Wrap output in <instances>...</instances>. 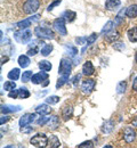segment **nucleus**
Instances as JSON below:
<instances>
[{
    "instance_id": "nucleus-20",
    "label": "nucleus",
    "mask_w": 137,
    "mask_h": 148,
    "mask_svg": "<svg viewBox=\"0 0 137 148\" xmlns=\"http://www.w3.org/2000/svg\"><path fill=\"white\" fill-rule=\"evenodd\" d=\"M17 62H19V65H20L22 69H25V67H28L29 65H30V58H29V56L26 55H21L19 57V59H17Z\"/></svg>"
},
{
    "instance_id": "nucleus-40",
    "label": "nucleus",
    "mask_w": 137,
    "mask_h": 148,
    "mask_svg": "<svg viewBox=\"0 0 137 148\" xmlns=\"http://www.w3.org/2000/svg\"><path fill=\"white\" fill-rule=\"evenodd\" d=\"M67 80H69V79L61 76V77L59 79V81H57V83H56V89H59L61 87H63V84H65V83L67 82Z\"/></svg>"
},
{
    "instance_id": "nucleus-48",
    "label": "nucleus",
    "mask_w": 137,
    "mask_h": 148,
    "mask_svg": "<svg viewBox=\"0 0 137 148\" xmlns=\"http://www.w3.org/2000/svg\"><path fill=\"white\" fill-rule=\"evenodd\" d=\"M133 89L137 91V76L135 77V80H134V83H133Z\"/></svg>"
},
{
    "instance_id": "nucleus-15",
    "label": "nucleus",
    "mask_w": 137,
    "mask_h": 148,
    "mask_svg": "<svg viewBox=\"0 0 137 148\" xmlns=\"http://www.w3.org/2000/svg\"><path fill=\"white\" fill-rule=\"evenodd\" d=\"M36 112L39 114V115H48L50 112H52V108H50V106H48L47 105V103L46 104H41L39 106H37L36 107Z\"/></svg>"
},
{
    "instance_id": "nucleus-28",
    "label": "nucleus",
    "mask_w": 137,
    "mask_h": 148,
    "mask_svg": "<svg viewBox=\"0 0 137 148\" xmlns=\"http://www.w3.org/2000/svg\"><path fill=\"white\" fill-rule=\"evenodd\" d=\"M104 37L106 39V41H109V42H114L118 38H119V32H118V31H111L110 33H107V34L104 36Z\"/></svg>"
},
{
    "instance_id": "nucleus-33",
    "label": "nucleus",
    "mask_w": 137,
    "mask_h": 148,
    "mask_svg": "<svg viewBox=\"0 0 137 148\" xmlns=\"http://www.w3.org/2000/svg\"><path fill=\"white\" fill-rule=\"evenodd\" d=\"M126 89H127V82L126 81H121V82H119L117 86V92L119 95H121V93H123L126 91Z\"/></svg>"
},
{
    "instance_id": "nucleus-2",
    "label": "nucleus",
    "mask_w": 137,
    "mask_h": 148,
    "mask_svg": "<svg viewBox=\"0 0 137 148\" xmlns=\"http://www.w3.org/2000/svg\"><path fill=\"white\" fill-rule=\"evenodd\" d=\"M34 36H37L40 39H48L53 40L55 38V33L53 30L48 27H41V26H36L34 27Z\"/></svg>"
},
{
    "instance_id": "nucleus-43",
    "label": "nucleus",
    "mask_w": 137,
    "mask_h": 148,
    "mask_svg": "<svg viewBox=\"0 0 137 148\" xmlns=\"http://www.w3.org/2000/svg\"><path fill=\"white\" fill-rule=\"evenodd\" d=\"M61 2H62V0H55V1H53V2H52L49 6H48L47 10H48V12H52V10H53V9H54L56 6H59Z\"/></svg>"
},
{
    "instance_id": "nucleus-42",
    "label": "nucleus",
    "mask_w": 137,
    "mask_h": 148,
    "mask_svg": "<svg viewBox=\"0 0 137 148\" xmlns=\"http://www.w3.org/2000/svg\"><path fill=\"white\" fill-rule=\"evenodd\" d=\"M21 132H23V133H32L34 129L32 128V127H28V125H25V127H21L20 129Z\"/></svg>"
},
{
    "instance_id": "nucleus-36",
    "label": "nucleus",
    "mask_w": 137,
    "mask_h": 148,
    "mask_svg": "<svg viewBox=\"0 0 137 148\" xmlns=\"http://www.w3.org/2000/svg\"><path fill=\"white\" fill-rule=\"evenodd\" d=\"M98 38V34L97 33H93L92 36H89V37L87 38V46H90V45H93L96 40H97Z\"/></svg>"
},
{
    "instance_id": "nucleus-41",
    "label": "nucleus",
    "mask_w": 137,
    "mask_h": 148,
    "mask_svg": "<svg viewBox=\"0 0 137 148\" xmlns=\"http://www.w3.org/2000/svg\"><path fill=\"white\" fill-rule=\"evenodd\" d=\"M79 148H85V147H88V148H93L94 147V144H93V141H90V140H88V141H85V143H81L80 145H78Z\"/></svg>"
},
{
    "instance_id": "nucleus-46",
    "label": "nucleus",
    "mask_w": 137,
    "mask_h": 148,
    "mask_svg": "<svg viewBox=\"0 0 137 148\" xmlns=\"http://www.w3.org/2000/svg\"><path fill=\"white\" fill-rule=\"evenodd\" d=\"M80 77H81V74H77V75H76V76L72 79V83H73V86H78Z\"/></svg>"
},
{
    "instance_id": "nucleus-32",
    "label": "nucleus",
    "mask_w": 137,
    "mask_h": 148,
    "mask_svg": "<svg viewBox=\"0 0 137 148\" xmlns=\"http://www.w3.org/2000/svg\"><path fill=\"white\" fill-rule=\"evenodd\" d=\"M16 88V83L12 80V81H6L5 83H3V89L6 90V91H12V90H14Z\"/></svg>"
},
{
    "instance_id": "nucleus-49",
    "label": "nucleus",
    "mask_w": 137,
    "mask_h": 148,
    "mask_svg": "<svg viewBox=\"0 0 137 148\" xmlns=\"http://www.w3.org/2000/svg\"><path fill=\"white\" fill-rule=\"evenodd\" d=\"M131 124H133L134 127H137V117L134 120V121H133V122H131Z\"/></svg>"
},
{
    "instance_id": "nucleus-6",
    "label": "nucleus",
    "mask_w": 137,
    "mask_h": 148,
    "mask_svg": "<svg viewBox=\"0 0 137 148\" xmlns=\"http://www.w3.org/2000/svg\"><path fill=\"white\" fill-rule=\"evenodd\" d=\"M53 27L55 31H57L61 36H66L67 31H66V26H65V18L64 17H59L56 18L53 22Z\"/></svg>"
},
{
    "instance_id": "nucleus-26",
    "label": "nucleus",
    "mask_w": 137,
    "mask_h": 148,
    "mask_svg": "<svg viewBox=\"0 0 137 148\" xmlns=\"http://www.w3.org/2000/svg\"><path fill=\"white\" fill-rule=\"evenodd\" d=\"M65 50L67 51V54L70 55V57H76L78 55V48L74 47V46H71V45H65Z\"/></svg>"
},
{
    "instance_id": "nucleus-16",
    "label": "nucleus",
    "mask_w": 137,
    "mask_h": 148,
    "mask_svg": "<svg viewBox=\"0 0 137 148\" xmlns=\"http://www.w3.org/2000/svg\"><path fill=\"white\" fill-rule=\"evenodd\" d=\"M113 129H114V122L112 120H106L102 125V131L104 133H111Z\"/></svg>"
},
{
    "instance_id": "nucleus-25",
    "label": "nucleus",
    "mask_w": 137,
    "mask_h": 148,
    "mask_svg": "<svg viewBox=\"0 0 137 148\" xmlns=\"http://www.w3.org/2000/svg\"><path fill=\"white\" fill-rule=\"evenodd\" d=\"M31 23H33V22H32V19L29 17V18L23 19V21L19 22V23L16 24V27H19L20 30H24V29H28V27L31 25Z\"/></svg>"
},
{
    "instance_id": "nucleus-8",
    "label": "nucleus",
    "mask_w": 137,
    "mask_h": 148,
    "mask_svg": "<svg viewBox=\"0 0 137 148\" xmlns=\"http://www.w3.org/2000/svg\"><path fill=\"white\" fill-rule=\"evenodd\" d=\"M36 117H37V115H36L34 113H26V114H24L20 119L19 124H20V127L29 125V124H31L32 122L36 121Z\"/></svg>"
},
{
    "instance_id": "nucleus-29",
    "label": "nucleus",
    "mask_w": 137,
    "mask_h": 148,
    "mask_svg": "<svg viewBox=\"0 0 137 148\" xmlns=\"http://www.w3.org/2000/svg\"><path fill=\"white\" fill-rule=\"evenodd\" d=\"M53 49H54V47H53V45H45L42 48H41V50H40V53H41V55L42 56H48L50 55V53L53 51Z\"/></svg>"
},
{
    "instance_id": "nucleus-22",
    "label": "nucleus",
    "mask_w": 137,
    "mask_h": 148,
    "mask_svg": "<svg viewBox=\"0 0 137 148\" xmlns=\"http://www.w3.org/2000/svg\"><path fill=\"white\" fill-rule=\"evenodd\" d=\"M38 66H39V69L41 71H46V72H49V71H52V69H53L52 63L48 62V60H40Z\"/></svg>"
},
{
    "instance_id": "nucleus-18",
    "label": "nucleus",
    "mask_w": 137,
    "mask_h": 148,
    "mask_svg": "<svg viewBox=\"0 0 137 148\" xmlns=\"http://www.w3.org/2000/svg\"><path fill=\"white\" fill-rule=\"evenodd\" d=\"M126 16L129 18H135L137 17V5H130L126 9Z\"/></svg>"
},
{
    "instance_id": "nucleus-5",
    "label": "nucleus",
    "mask_w": 137,
    "mask_h": 148,
    "mask_svg": "<svg viewBox=\"0 0 137 148\" xmlns=\"http://www.w3.org/2000/svg\"><path fill=\"white\" fill-rule=\"evenodd\" d=\"M40 7L39 0H26L23 3V12L25 14H34Z\"/></svg>"
},
{
    "instance_id": "nucleus-50",
    "label": "nucleus",
    "mask_w": 137,
    "mask_h": 148,
    "mask_svg": "<svg viewBox=\"0 0 137 148\" xmlns=\"http://www.w3.org/2000/svg\"><path fill=\"white\" fill-rule=\"evenodd\" d=\"M135 60H136V63H137V53H136V55H135Z\"/></svg>"
},
{
    "instance_id": "nucleus-24",
    "label": "nucleus",
    "mask_w": 137,
    "mask_h": 148,
    "mask_svg": "<svg viewBox=\"0 0 137 148\" xmlns=\"http://www.w3.org/2000/svg\"><path fill=\"white\" fill-rule=\"evenodd\" d=\"M72 113H73L72 106H65V107L62 110V116H63L64 120H69V119L72 116Z\"/></svg>"
},
{
    "instance_id": "nucleus-30",
    "label": "nucleus",
    "mask_w": 137,
    "mask_h": 148,
    "mask_svg": "<svg viewBox=\"0 0 137 148\" xmlns=\"http://www.w3.org/2000/svg\"><path fill=\"white\" fill-rule=\"evenodd\" d=\"M32 76H33V73H32V71H25V72H23L22 76H21V79H22V82L26 83V82L31 81Z\"/></svg>"
},
{
    "instance_id": "nucleus-14",
    "label": "nucleus",
    "mask_w": 137,
    "mask_h": 148,
    "mask_svg": "<svg viewBox=\"0 0 137 148\" xmlns=\"http://www.w3.org/2000/svg\"><path fill=\"white\" fill-rule=\"evenodd\" d=\"M120 5H121L120 0H106L105 1V9L112 12V10H116Z\"/></svg>"
},
{
    "instance_id": "nucleus-47",
    "label": "nucleus",
    "mask_w": 137,
    "mask_h": 148,
    "mask_svg": "<svg viewBox=\"0 0 137 148\" xmlns=\"http://www.w3.org/2000/svg\"><path fill=\"white\" fill-rule=\"evenodd\" d=\"M8 120H9V116H1V120H0V124L2 125V124H3V123H6Z\"/></svg>"
},
{
    "instance_id": "nucleus-10",
    "label": "nucleus",
    "mask_w": 137,
    "mask_h": 148,
    "mask_svg": "<svg viewBox=\"0 0 137 148\" xmlns=\"http://www.w3.org/2000/svg\"><path fill=\"white\" fill-rule=\"evenodd\" d=\"M48 77H49V75H48V73L46 71L39 72V73L37 74H33V76L31 79V82L33 84H42V81H46Z\"/></svg>"
},
{
    "instance_id": "nucleus-31",
    "label": "nucleus",
    "mask_w": 137,
    "mask_h": 148,
    "mask_svg": "<svg viewBox=\"0 0 137 148\" xmlns=\"http://www.w3.org/2000/svg\"><path fill=\"white\" fill-rule=\"evenodd\" d=\"M30 96H31V93H30V91L26 88H20L19 89V98H21V99H26Z\"/></svg>"
},
{
    "instance_id": "nucleus-13",
    "label": "nucleus",
    "mask_w": 137,
    "mask_h": 148,
    "mask_svg": "<svg viewBox=\"0 0 137 148\" xmlns=\"http://www.w3.org/2000/svg\"><path fill=\"white\" fill-rule=\"evenodd\" d=\"M59 124H61V121H59V116H50V119H49V121L47 122L46 125L48 127V129L56 130L59 127Z\"/></svg>"
},
{
    "instance_id": "nucleus-38",
    "label": "nucleus",
    "mask_w": 137,
    "mask_h": 148,
    "mask_svg": "<svg viewBox=\"0 0 137 148\" xmlns=\"http://www.w3.org/2000/svg\"><path fill=\"white\" fill-rule=\"evenodd\" d=\"M49 119H50V117H47L46 115H42V117H40L39 120L37 121V124H38V125H41V127H42V125H46L47 122L49 121Z\"/></svg>"
},
{
    "instance_id": "nucleus-23",
    "label": "nucleus",
    "mask_w": 137,
    "mask_h": 148,
    "mask_svg": "<svg viewBox=\"0 0 137 148\" xmlns=\"http://www.w3.org/2000/svg\"><path fill=\"white\" fill-rule=\"evenodd\" d=\"M48 146L52 148H57L61 146V143H59V138L54 134H52L49 138H48Z\"/></svg>"
},
{
    "instance_id": "nucleus-12",
    "label": "nucleus",
    "mask_w": 137,
    "mask_h": 148,
    "mask_svg": "<svg viewBox=\"0 0 137 148\" xmlns=\"http://www.w3.org/2000/svg\"><path fill=\"white\" fill-rule=\"evenodd\" d=\"M22 110L21 106H14V105H2L1 106V113L2 114H9V113H16Z\"/></svg>"
},
{
    "instance_id": "nucleus-21",
    "label": "nucleus",
    "mask_w": 137,
    "mask_h": 148,
    "mask_svg": "<svg viewBox=\"0 0 137 148\" xmlns=\"http://www.w3.org/2000/svg\"><path fill=\"white\" fill-rule=\"evenodd\" d=\"M114 22H112V21H109L104 26H103V29H102V31H101V34H103V36H106L107 33H110L112 30H113V27H114Z\"/></svg>"
},
{
    "instance_id": "nucleus-1",
    "label": "nucleus",
    "mask_w": 137,
    "mask_h": 148,
    "mask_svg": "<svg viewBox=\"0 0 137 148\" xmlns=\"http://www.w3.org/2000/svg\"><path fill=\"white\" fill-rule=\"evenodd\" d=\"M71 70H72V62H71V59L70 58H65V57L62 58L59 67V76L69 79V76L71 74Z\"/></svg>"
},
{
    "instance_id": "nucleus-7",
    "label": "nucleus",
    "mask_w": 137,
    "mask_h": 148,
    "mask_svg": "<svg viewBox=\"0 0 137 148\" xmlns=\"http://www.w3.org/2000/svg\"><path fill=\"white\" fill-rule=\"evenodd\" d=\"M95 86H96V81L95 80H93V79H86L81 83V90H82V92L85 93V95H89V93L94 90Z\"/></svg>"
},
{
    "instance_id": "nucleus-39",
    "label": "nucleus",
    "mask_w": 137,
    "mask_h": 148,
    "mask_svg": "<svg viewBox=\"0 0 137 148\" xmlns=\"http://www.w3.org/2000/svg\"><path fill=\"white\" fill-rule=\"evenodd\" d=\"M39 51V48L37 45H33V48H30L28 51V56H36Z\"/></svg>"
},
{
    "instance_id": "nucleus-19",
    "label": "nucleus",
    "mask_w": 137,
    "mask_h": 148,
    "mask_svg": "<svg viewBox=\"0 0 137 148\" xmlns=\"http://www.w3.org/2000/svg\"><path fill=\"white\" fill-rule=\"evenodd\" d=\"M127 37L130 42H137V26L131 27L127 31Z\"/></svg>"
},
{
    "instance_id": "nucleus-17",
    "label": "nucleus",
    "mask_w": 137,
    "mask_h": 148,
    "mask_svg": "<svg viewBox=\"0 0 137 148\" xmlns=\"http://www.w3.org/2000/svg\"><path fill=\"white\" fill-rule=\"evenodd\" d=\"M62 17H64L66 22H69V23H72V22L76 19V17H77V13H76V12H73V10H70V9H67V10H65V12L63 13Z\"/></svg>"
},
{
    "instance_id": "nucleus-11",
    "label": "nucleus",
    "mask_w": 137,
    "mask_h": 148,
    "mask_svg": "<svg viewBox=\"0 0 137 148\" xmlns=\"http://www.w3.org/2000/svg\"><path fill=\"white\" fill-rule=\"evenodd\" d=\"M94 72H95V67H94L93 63L92 62H86L82 66V74L86 75V76H90V75L94 74Z\"/></svg>"
},
{
    "instance_id": "nucleus-4",
    "label": "nucleus",
    "mask_w": 137,
    "mask_h": 148,
    "mask_svg": "<svg viewBox=\"0 0 137 148\" xmlns=\"http://www.w3.org/2000/svg\"><path fill=\"white\" fill-rule=\"evenodd\" d=\"M30 143L34 147H46L48 146V138L45 133H37L31 138Z\"/></svg>"
},
{
    "instance_id": "nucleus-27",
    "label": "nucleus",
    "mask_w": 137,
    "mask_h": 148,
    "mask_svg": "<svg viewBox=\"0 0 137 148\" xmlns=\"http://www.w3.org/2000/svg\"><path fill=\"white\" fill-rule=\"evenodd\" d=\"M20 69H13V70H10V72L8 73V79L9 80H13V81H16V80H19V77H20Z\"/></svg>"
},
{
    "instance_id": "nucleus-3",
    "label": "nucleus",
    "mask_w": 137,
    "mask_h": 148,
    "mask_svg": "<svg viewBox=\"0 0 137 148\" xmlns=\"http://www.w3.org/2000/svg\"><path fill=\"white\" fill-rule=\"evenodd\" d=\"M32 38V32L29 29H24V30H20L17 32L14 33V39L20 42V43H26L31 40Z\"/></svg>"
},
{
    "instance_id": "nucleus-9",
    "label": "nucleus",
    "mask_w": 137,
    "mask_h": 148,
    "mask_svg": "<svg viewBox=\"0 0 137 148\" xmlns=\"http://www.w3.org/2000/svg\"><path fill=\"white\" fill-rule=\"evenodd\" d=\"M123 138L126 140V143L128 144H131L135 139H136V131L133 129L131 127H128L126 128L125 131H123Z\"/></svg>"
},
{
    "instance_id": "nucleus-44",
    "label": "nucleus",
    "mask_w": 137,
    "mask_h": 148,
    "mask_svg": "<svg viewBox=\"0 0 137 148\" xmlns=\"http://www.w3.org/2000/svg\"><path fill=\"white\" fill-rule=\"evenodd\" d=\"M8 97H9V98H14V99H16V98L19 97V89H14V90L9 91Z\"/></svg>"
},
{
    "instance_id": "nucleus-45",
    "label": "nucleus",
    "mask_w": 137,
    "mask_h": 148,
    "mask_svg": "<svg viewBox=\"0 0 137 148\" xmlns=\"http://www.w3.org/2000/svg\"><path fill=\"white\" fill-rule=\"evenodd\" d=\"M76 42H77L78 45H85V42H87V37L76 38Z\"/></svg>"
},
{
    "instance_id": "nucleus-37",
    "label": "nucleus",
    "mask_w": 137,
    "mask_h": 148,
    "mask_svg": "<svg viewBox=\"0 0 137 148\" xmlns=\"http://www.w3.org/2000/svg\"><path fill=\"white\" fill-rule=\"evenodd\" d=\"M113 49H114V50H118V51H122V50L126 49V46H125L123 42H116V43L113 45Z\"/></svg>"
},
{
    "instance_id": "nucleus-34",
    "label": "nucleus",
    "mask_w": 137,
    "mask_h": 148,
    "mask_svg": "<svg viewBox=\"0 0 137 148\" xmlns=\"http://www.w3.org/2000/svg\"><path fill=\"white\" fill-rule=\"evenodd\" d=\"M126 15V9H121L120 12H119V14L117 15V17H116V21H114V24L116 25H119L122 21H123V16Z\"/></svg>"
},
{
    "instance_id": "nucleus-35",
    "label": "nucleus",
    "mask_w": 137,
    "mask_h": 148,
    "mask_svg": "<svg viewBox=\"0 0 137 148\" xmlns=\"http://www.w3.org/2000/svg\"><path fill=\"white\" fill-rule=\"evenodd\" d=\"M59 101V96H49L46 98V103L49 104V105H55Z\"/></svg>"
}]
</instances>
